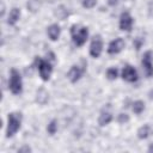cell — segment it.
<instances>
[{
    "mask_svg": "<svg viewBox=\"0 0 153 153\" xmlns=\"http://www.w3.org/2000/svg\"><path fill=\"white\" fill-rule=\"evenodd\" d=\"M35 63L37 66V69H38V73H39V76L43 81H48L50 79V75H51V72H53V66L51 63L48 61V60H43L42 57L37 56L36 60H35Z\"/></svg>",
    "mask_w": 153,
    "mask_h": 153,
    "instance_id": "cell-4",
    "label": "cell"
},
{
    "mask_svg": "<svg viewBox=\"0 0 153 153\" xmlns=\"http://www.w3.org/2000/svg\"><path fill=\"white\" fill-rule=\"evenodd\" d=\"M111 120H112V115L109 111H103V112H100V115L98 117V124L102 127L106 126L111 122Z\"/></svg>",
    "mask_w": 153,
    "mask_h": 153,
    "instance_id": "cell-14",
    "label": "cell"
},
{
    "mask_svg": "<svg viewBox=\"0 0 153 153\" xmlns=\"http://www.w3.org/2000/svg\"><path fill=\"white\" fill-rule=\"evenodd\" d=\"M55 16L59 18V19H65L67 16H68V11L66 10V7L65 6H59L57 8H56V11H55Z\"/></svg>",
    "mask_w": 153,
    "mask_h": 153,
    "instance_id": "cell-18",
    "label": "cell"
},
{
    "mask_svg": "<svg viewBox=\"0 0 153 153\" xmlns=\"http://www.w3.org/2000/svg\"><path fill=\"white\" fill-rule=\"evenodd\" d=\"M84 72H85V67L80 68L78 65H74V66H72L71 69L68 71V73H67V78L69 79L71 82L74 84V82H76V81L81 78V75H82Z\"/></svg>",
    "mask_w": 153,
    "mask_h": 153,
    "instance_id": "cell-9",
    "label": "cell"
},
{
    "mask_svg": "<svg viewBox=\"0 0 153 153\" xmlns=\"http://www.w3.org/2000/svg\"><path fill=\"white\" fill-rule=\"evenodd\" d=\"M117 121H118L120 123H126V122L129 121V116H128L127 114H120V115L117 116Z\"/></svg>",
    "mask_w": 153,
    "mask_h": 153,
    "instance_id": "cell-22",
    "label": "cell"
},
{
    "mask_svg": "<svg viewBox=\"0 0 153 153\" xmlns=\"http://www.w3.org/2000/svg\"><path fill=\"white\" fill-rule=\"evenodd\" d=\"M47 131L50 134V135H54L56 131H57V121L56 120H53L49 122L48 127H47Z\"/></svg>",
    "mask_w": 153,
    "mask_h": 153,
    "instance_id": "cell-19",
    "label": "cell"
},
{
    "mask_svg": "<svg viewBox=\"0 0 153 153\" xmlns=\"http://www.w3.org/2000/svg\"><path fill=\"white\" fill-rule=\"evenodd\" d=\"M23 116L20 112H11L7 117V128H6V137H12L22 126Z\"/></svg>",
    "mask_w": 153,
    "mask_h": 153,
    "instance_id": "cell-2",
    "label": "cell"
},
{
    "mask_svg": "<svg viewBox=\"0 0 153 153\" xmlns=\"http://www.w3.org/2000/svg\"><path fill=\"white\" fill-rule=\"evenodd\" d=\"M117 75H118V71L115 67H111L106 71V76H108L109 80H115L117 78Z\"/></svg>",
    "mask_w": 153,
    "mask_h": 153,
    "instance_id": "cell-20",
    "label": "cell"
},
{
    "mask_svg": "<svg viewBox=\"0 0 153 153\" xmlns=\"http://www.w3.org/2000/svg\"><path fill=\"white\" fill-rule=\"evenodd\" d=\"M148 152H153V143L149 145V147H148Z\"/></svg>",
    "mask_w": 153,
    "mask_h": 153,
    "instance_id": "cell-25",
    "label": "cell"
},
{
    "mask_svg": "<svg viewBox=\"0 0 153 153\" xmlns=\"http://www.w3.org/2000/svg\"><path fill=\"white\" fill-rule=\"evenodd\" d=\"M8 87H10V91H11L13 94H20L22 91H23L22 75H20V73H19L16 68H12L11 72H10Z\"/></svg>",
    "mask_w": 153,
    "mask_h": 153,
    "instance_id": "cell-3",
    "label": "cell"
},
{
    "mask_svg": "<svg viewBox=\"0 0 153 153\" xmlns=\"http://www.w3.org/2000/svg\"><path fill=\"white\" fill-rule=\"evenodd\" d=\"M142 68L145 71V74L147 76L153 75V53L151 50H147L142 56Z\"/></svg>",
    "mask_w": 153,
    "mask_h": 153,
    "instance_id": "cell-6",
    "label": "cell"
},
{
    "mask_svg": "<svg viewBox=\"0 0 153 153\" xmlns=\"http://www.w3.org/2000/svg\"><path fill=\"white\" fill-rule=\"evenodd\" d=\"M47 33H48V37H49L51 41H56V39H59V37H60L61 29H60V26H59L57 24H51L50 26H48Z\"/></svg>",
    "mask_w": 153,
    "mask_h": 153,
    "instance_id": "cell-11",
    "label": "cell"
},
{
    "mask_svg": "<svg viewBox=\"0 0 153 153\" xmlns=\"http://www.w3.org/2000/svg\"><path fill=\"white\" fill-rule=\"evenodd\" d=\"M81 2H82V6L85 8H92L96 6L97 0H81Z\"/></svg>",
    "mask_w": 153,
    "mask_h": 153,
    "instance_id": "cell-21",
    "label": "cell"
},
{
    "mask_svg": "<svg viewBox=\"0 0 153 153\" xmlns=\"http://www.w3.org/2000/svg\"><path fill=\"white\" fill-rule=\"evenodd\" d=\"M71 36L72 41L76 47H81L85 44L88 37V29L86 26H80V25H72L71 27Z\"/></svg>",
    "mask_w": 153,
    "mask_h": 153,
    "instance_id": "cell-1",
    "label": "cell"
},
{
    "mask_svg": "<svg viewBox=\"0 0 153 153\" xmlns=\"http://www.w3.org/2000/svg\"><path fill=\"white\" fill-rule=\"evenodd\" d=\"M126 43H124V39L118 37V38H115L114 41H111L109 43V47H108V53L114 55V54H118L123 50Z\"/></svg>",
    "mask_w": 153,
    "mask_h": 153,
    "instance_id": "cell-8",
    "label": "cell"
},
{
    "mask_svg": "<svg viewBox=\"0 0 153 153\" xmlns=\"http://www.w3.org/2000/svg\"><path fill=\"white\" fill-rule=\"evenodd\" d=\"M133 26V17L129 12H123L120 17V29L123 31H130Z\"/></svg>",
    "mask_w": 153,
    "mask_h": 153,
    "instance_id": "cell-10",
    "label": "cell"
},
{
    "mask_svg": "<svg viewBox=\"0 0 153 153\" xmlns=\"http://www.w3.org/2000/svg\"><path fill=\"white\" fill-rule=\"evenodd\" d=\"M118 2H120V0H108V4L110 5V6H116V5H118Z\"/></svg>",
    "mask_w": 153,
    "mask_h": 153,
    "instance_id": "cell-24",
    "label": "cell"
},
{
    "mask_svg": "<svg viewBox=\"0 0 153 153\" xmlns=\"http://www.w3.org/2000/svg\"><path fill=\"white\" fill-rule=\"evenodd\" d=\"M18 152H20V153H22V152H27V153H29V152H31V148H30V147H27V146H24V147L19 148V149H18Z\"/></svg>",
    "mask_w": 153,
    "mask_h": 153,
    "instance_id": "cell-23",
    "label": "cell"
},
{
    "mask_svg": "<svg viewBox=\"0 0 153 153\" xmlns=\"http://www.w3.org/2000/svg\"><path fill=\"white\" fill-rule=\"evenodd\" d=\"M103 51V41H102V37L100 35H96L90 44V55L94 59L99 57L100 54Z\"/></svg>",
    "mask_w": 153,
    "mask_h": 153,
    "instance_id": "cell-5",
    "label": "cell"
},
{
    "mask_svg": "<svg viewBox=\"0 0 153 153\" xmlns=\"http://www.w3.org/2000/svg\"><path fill=\"white\" fill-rule=\"evenodd\" d=\"M19 18H20V8L13 7V8L10 11L8 19H7V24H8V25H16L17 22L19 20Z\"/></svg>",
    "mask_w": 153,
    "mask_h": 153,
    "instance_id": "cell-13",
    "label": "cell"
},
{
    "mask_svg": "<svg viewBox=\"0 0 153 153\" xmlns=\"http://www.w3.org/2000/svg\"><path fill=\"white\" fill-rule=\"evenodd\" d=\"M131 109H133V111H134V114H136V115H140L143 110H145V103L142 102V100H135L134 103H133V106H131Z\"/></svg>",
    "mask_w": 153,
    "mask_h": 153,
    "instance_id": "cell-17",
    "label": "cell"
},
{
    "mask_svg": "<svg viewBox=\"0 0 153 153\" xmlns=\"http://www.w3.org/2000/svg\"><path fill=\"white\" fill-rule=\"evenodd\" d=\"M26 7H27V10H29L30 12L35 13V12H37V11L39 10V7H41V1H39V0H29L27 4H26Z\"/></svg>",
    "mask_w": 153,
    "mask_h": 153,
    "instance_id": "cell-16",
    "label": "cell"
},
{
    "mask_svg": "<svg viewBox=\"0 0 153 153\" xmlns=\"http://www.w3.org/2000/svg\"><path fill=\"white\" fill-rule=\"evenodd\" d=\"M122 78L128 82H135L137 80V72L130 65H127L122 69Z\"/></svg>",
    "mask_w": 153,
    "mask_h": 153,
    "instance_id": "cell-7",
    "label": "cell"
},
{
    "mask_svg": "<svg viewBox=\"0 0 153 153\" xmlns=\"http://www.w3.org/2000/svg\"><path fill=\"white\" fill-rule=\"evenodd\" d=\"M48 100H49V93L47 92V90L43 88V87L37 90V92H36V102L38 104H41V105H44V104H47Z\"/></svg>",
    "mask_w": 153,
    "mask_h": 153,
    "instance_id": "cell-12",
    "label": "cell"
},
{
    "mask_svg": "<svg viewBox=\"0 0 153 153\" xmlns=\"http://www.w3.org/2000/svg\"><path fill=\"white\" fill-rule=\"evenodd\" d=\"M149 134H151V128H149L148 124H143V126L140 127L139 130H137V137L141 139V140L147 139V137L149 136Z\"/></svg>",
    "mask_w": 153,
    "mask_h": 153,
    "instance_id": "cell-15",
    "label": "cell"
}]
</instances>
